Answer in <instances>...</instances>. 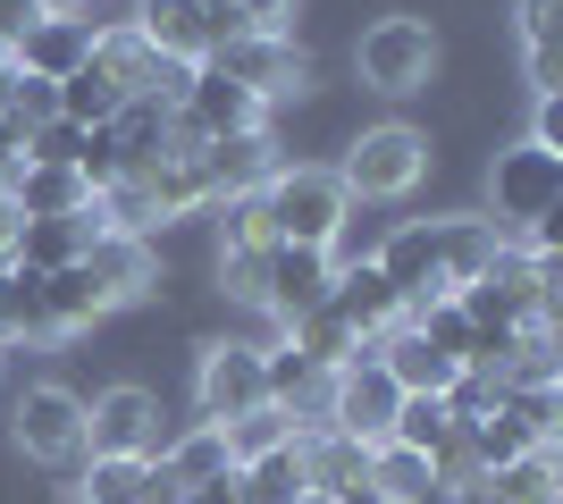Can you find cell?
<instances>
[{
	"instance_id": "obj_1",
	"label": "cell",
	"mask_w": 563,
	"mask_h": 504,
	"mask_svg": "<svg viewBox=\"0 0 563 504\" xmlns=\"http://www.w3.org/2000/svg\"><path fill=\"white\" fill-rule=\"evenodd\" d=\"M496 227L488 219H404L396 236L378 244V278H387V294H396L404 312L412 303H438V294H463L471 278H488L496 261Z\"/></svg>"
},
{
	"instance_id": "obj_39",
	"label": "cell",
	"mask_w": 563,
	"mask_h": 504,
	"mask_svg": "<svg viewBox=\"0 0 563 504\" xmlns=\"http://www.w3.org/2000/svg\"><path fill=\"white\" fill-rule=\"evenodd\" d=\"M412 504H454V496H446V488H429V496H412Z\"/></svg>"
},
{
	"instance_id": "obj_31",
	"label": "cell",
	"mask_w": 563,
	"mask_h": 504,
	"mask_svg": "<svg viewBox=\"0 0 563 504\" xmlns=\"http://www.w3.org/2000/svg\"><path fill=\"white\" fill-rule=\"evenodd\" d=\"M219 253H269L261 193H219Z\"/></svg>"
},
{
	"instance_id": "obj_5",
	"label": "cell",
	"mask_w": 563,
	"mask_h": 504,
	"mask_svg": "<svg viewBox=\"0 0 563 504\" xmlns=\"http://www.w3.org/2000/svg\"><path fill=\"white\" fill-rule=\"evenodd\" d=\"M202 68L235 76V85H244V93H253L261 110H269V101H286V93H303V85H311V59L295 51V34H219Z\"/></svg>"
},
{
	"instance_id": "obj_4",
	"label": "cell",
	"mask_w": 563,
	"mask_h": 504,
	"mask_svg": "<svg viewBox=\"0 0 563 504\" xmlns=\"http://www.w3.org/2000/svg\"><path fill=\"white\" fill-rule=\"evenodd\" d=\"M396 404H404V387L378 370V354H353L329 370V412H320V429L353 437V446H387L396 437Z\"/></svg>"
},
{
	"instance_id": "obj_25",
	"label": "cell",
	"mask_w": 563,
	"mask_h": 504,
	"mask_svg": "<svg viewBox=\"0 0 563 504\" xmlns=\"http://www.w3.org/2000/svg\"><path fill=\"white\" fill-rule=\"evenodd\" d=\"M295 496H311L303 446H278V455H261V462H235V504H295Z\"/></svg>"
},
{
	"instance_id": "obj_38",
	"label": "cell",
	"mask_w": 563,
	"mask_h": 504,
	"mask_svg": "<svg viewBox=\"0 0 563 504\" xmlns=\"http://www.w3.org/2000/svg\"><path fill=\"white\" fill-rule=\"evenodd\" d=\"M329 504H387V496H378V488H371V480H362V488H336V496H329Z\"/></svg>"
},
{
	"instance_id": "obj_32",
	"label": "cell",
	"mask_w": 563,
	"mask_h": 504,
	"mask_svg": "<svg viewBox=\"0 0 563 504\" xmlns=\"http://www.w3.org/2000/svg\"><path fill=\"white\" fill-rule=\"evenodd\" d=\"M9 119H18L25 135H34V126H51V119H59V85H43V76H18V85H9Z\"/></svg>"
},
{
	"instance_id": "obj_17",
	"label": "cell",
	"mask_w": 563,
	"mask_h": 504,
	"mask_svg": "<svg viewBox=\"0 0 563 504\" xmlns=\"http://www.w3.org/2000/svg\"><path fill=\"white\" fill-rule=\"evenodd\" d=\"M93 236H101V211H93V202H85L76 219H18V236H9V261L34 269V278H51V269H68Z\"/></svg>"
},
{
	"instance_id": "obj_26",
	"label": "cell",
	"mask_w": 563,
	"mask_h": 504,
	"mask_svg": "<svg viewBox=\"0 0 563 504\" xmlns=\"http://www.w3.org/2000/svg\"><path fill=\"white\" fill-rule=\"evenodd\" d=\"M118 110H126V93H118V76L101 68V59H85L76 76H59V119H68V126L93 135V126H110Z\"/></svg>"
},
{
	"instance_id": "obj_2",
	"label": "cell",
	"mask_w": 563,
	"mask_h": 504,
	"mask_svg": "<svg viewBox=\"0 0 563 504\" xmlns=\"http://www.w3.org/2000/svg\"><path fill=\"white\" fill-rule=\"evenodd\" d=\"M353 193L336 186V168H278L261 186V219H269V244H303V253H329L336 227H345Z\"/></svg>"
},
{
	"instance_id": "obj_34",
	"label": "cell",
	"mask_w": 563,
	"mask_h": 504,
	"mask_svg": "<svg viewBox=\"0 0 563 504\" xmlns=\"http://www.w3.org/2000/svg\"><path fill=\"white\" fill-rule=\"evenodd\" d=\"M219 278H228L235 303H261V278H269V253H219Z\"/></svg>"
},
{
	"instance_id": "obj_19",
	"label": "cell",
	"mask_w": 563,
	"mask_h": 504,
	"mask_svg": "<svg viewBox=\"0 0 563 504\" xmlns=\"http://www.w3.org/2000/svg\"><path fill=\"white\" fill-rule=\"evenodd\" d=\"M371 354H378V370H387V379H396L404 395H446V387H454V370H463V361L429 354V345H421V336H412V328H404V320H396V328H387V336H378Z\"/></svg>"
},
{
	"instance_id": "obj_11",
	"label": "cell",
	"mask_w": 563,
	"mask_h": 504,
	"mask_svg": "<svg viewBox=\"0 0 563 504\" xmlns=\"http://www.w3.org/2000/svg\"><path fill=\"white\" fill-rule=\"evenodd\" d=\"M194 395H202V421H211V429H228V421L261 412V404H269L261 345H211V354H202V379H194Z\"/></svg>"
},
{
	"instance_id": "obj_3",
	"label": "cell",
	"mask_w": 563,
	"mask_h": 504,
	"mask_svg": "<svg viewBox=\"0 0 563 504\" xmlns=\"http://www.w3.org/2000/svg\"><path fill=\"white\" fill-rule=\"evenodd\" d=\"M488 202H496V236H539L547 219L563 211V152H539V144H514L496 152L488 168Z\"/></svg>"
},
{
	"instance_id": "obj_41",
	"label": "cell",
	"mask_w": 563,
	"mask_h": 504,
	"mask_svg": "<svg viewBox=\"0 0 563 504\" xmlns=\"http://www.w3.org/2000/svg\"><path fill=\"white\" fill-rule=\"evenodd\" d=\"M463 504H479V496H463Z\"/></svg>"
},
{
	"instance_id": "obj_18",
	"label": "cell",
	"mask_w": 563,
	"mask_h": 504,
	"mask_svg": "<svg viewBox=\"0 0 563 504\" xmlns=\"http://www.w3.org/2000/svg\"><path fill=\"white\" fill-rule=\"evenodd\" d=\"M194 160H202V177H211V202H219V193H261V186L286 168L278 144H269V126H253V135H228V144H202Z\"/></svg>"
},
{
	"instance_id": "obj_33",
	"label": "cell",
	"mask_w": 563,
	"mask_h": 504,
	"mask_svg": "<svg viewBox=\"0 0 563 504\" xmlns=\"http://www.w3.org/2000/svg\"><path fill=\"white\" fill-rule=\"evenodd\" d=\"M295 25V0H235L228 34H286Z\"/></svg>"
},
{
	"instance_id": "obj_9",
	"label": "cell",
	"mask_w": 563,
	"mask_h": 504,
	"mask_svg": "<svg viewBox=\"0 0 563 504\" xmlns=\"http://www.w3.org/2000/svg\"><path fill=\"white\" fill-rule=\"evenodd\" d=\"M269 119L235 76H219V68H194L186 76V93H177V126H186L194 144H228V135H253V126Z\"/></svg>"
},
{
	"instance_id": "obj_20",
	"label": "cell",
	"mask_w": 563,
	"mask_h": 504,
	"mask_svg": "<svg viewBox=\"0 0 563 504\" xmlns=\"http://www.w3.org/2000/svg\"><path fill=\"white\" fill-rule=\"evenodd\" d=\"M9 202H18V219H76L85 202H93V186H85L76 168H43V160H25L18 177H9Z\"/></svg>"
},
{
	"instance_id": "obj_13",
	"label": "cell",
	"mask_w": 563,
	"mask_h": 504,
	"mask_svg": "<svg viewBox=\"0 0 563 504\" xmlns=\"http://www.w3.org/2000/svg\"><path fill=\"white\" fill-rule=\"evenodd\" d=\"M336 287L329 253H303V244H269V278H261V312H278L286 328H303Z\"/></svg>"
},
{
	"instance_id": "obj_14",
	"label": "cell",
	"mask_w": 563,
	"mask_h": 504,
	"mask_svg": "<svg viewBox=\"0 0 563 504\" xmlns=\"http://www.w3.org/2000/svg\"><path fill=\"white\" fill-rule=\"evenodd\" d=\"M261 379H269V404L295 421V437L320 429V412H329V361H311L295 336L286 345H261Z\"/></svg>"
},
{
	"instance_id": "obj_8",
	"label": "cell",
	"mask_w": 563,
	"mask_h": 504,
	"mask_svg": "<svg viewBox=\"0 0 563 504\" xmlns=\"http://www.w3.org/2000/svg\"><path fill=\"white\" fill-rule=\"evenodd\" d=\"M9 429H18V455L51 462V471L85 462V404H76L68 387H25L18 412H9Z\"/></svg>"
},
{
	"instance_id": "obj_29",
	"label": "cell",
	"mask_w": 563,
	"mask_h": 504,
	"mask_svg": "<svg viewBox=\"0 0 563 504\" xmlns=\"http://www.w3.org/2000/svg\"><path fill=\"white\" fill-rule=\"evenodd\" d=\"M85 504H152V462L93 455V471H85Z\"/></svg>"
},
{
	"instance_id": "obj_27",
	"label": "cell",
	"mask_w": 563,
	"mask_h": 504,
	"mask_svg": "<svg viewBox=\"0 0 563 504\" xmlns=\"http://www.w3.org/2000/svg\"><path fill=\"white\" fill-rule=\"evenodd\" d=\"M362 480H371L387 504H412V496H429V488H438V471H429V455H412V446H396V437H387V446H371V471H362Z\"/></svg>"
},
{
	"instance_id": "obj_7",
	"label": "cell",
	"mask_w": 563,
	"mask_h": 504,
	"mask_svg": "<svg viewBox=\"0 0 563 504\" xmlns=\"http://www.w3.org/2000/svg\"><path fill=\"white\" fill-rule=\"evenodd\" d=\"M421 168H429V135H412V126H371V135L345 152L336 186L362 193V202H396V193L421 186Z\"/></svg>"
},
{
	"instance_id": "obj_23",
	"label": "cell",
	"mask_w": 563,
	"mask_h": 504,
	"mask_svg": "<svg viewBox=\"0 0 563 504\" xmlns=\"http://www.w3.org/2000/svg\"><path fill=\"white\" fill-rule=\"evenodd\" d=\"M295 446H303V480H311V496L362 488V471H371V446H353V437H336V429H303Z\"/></svg>"
},
{
	"instance_id": "obj_6",
	"label": "cell",
	"mask_w": 563,
	"mask_h": 504,
	"mask_svg": "<svg viewBox=\"0 0 563 504\" xmlns=\"http://www.w3.org/2000/svg\"><path fill=\"white\" fill-rule=\"evenodd\" d=\"M353 68L371 93H421L438 76V34H429V18H378L353 51Z\"/></svg>"
},
{
	"instance_id": "obj_15",
	"label": "cell",
	"mask_w": 563,
	"mask_h": 504,
	"mask_svg": "<svg viewBox=\"0 0 563 504\" xmlns=\"http://www.w3.org/2000/svg\"><path fill=\"white\" fill-rule=\"evenodd\" d=\"M85 59H93V18H34L18 34V51H9V68H18V76H43V85L76 76Z\"/></svg>"
},
{
	"instance_id": "obj_24",
	"label": "cell",
	"mask_w": 563,
	"mask_h": 504,
	"mask_svg": "<svg viewBox=\"0 0 563 504\" xmlns=\"http://www.w3.org/2000/svg\"><path fill=\"white\" fill-rule=\"evenodd\" d=\"M471 496H479V504H539V496H555V446H530V455L479 471Z\"/></svg>"
},
{
	"instance_id": "obj_35",
	"label": "cell",
	"mask_w": 563,
	"mask_h": 504,
	"mask_svg": "<svg viewBox=\"0 0 563 504\" xmlns=\"http://www.w3.org/2000/svg\"><path fill=\"white\" fill-rule=\"evenodd\" d=\"M521 68H530V93H563V51L555 43H530V51H521Z\"/></svg>"
},
{
	"instance_id": "obj_37",
	"label": "cell",
	"mask_w": 563,
	"mask_h": 504,
	"mask_svg": "<svg viewBox=\"0 0 563 504\" xmlns=\"http://www.w3.org/2000/svg\"><path fill=\"white\" fill-rule=\"evenodd\" d=\"M530 144H539V152H563V93H547V101H539V119H530Z\"/></svg>"
},
{
	"instance_id": "obj_40",
	"label": "cell",
	"mask_w": 563,
	"mask_h": 504,
	"mask_svg": "<svg viewBox=\"0 0 563 504\" xmlns=\"http://www.w3.org/2000/svg\"><path fill=\"white\" fill-rule=\"evenodd\" d=\"M539 504H555V496H539Z\"/></svg>"
},
{
	"instance_id": "obj_36",
	"label": "cell",
	"mask_w": 563,
	"mask_h": 504,
	"mask_svg": "<svg viewBox=\"0 0 563 504\" xmlns=\"http://www.w3.org/2000/svg\"><path fill=\"white\" fill-rule=\"evenodd\" d=\"M514 18H521V51H530V43H555V25H563V0H521Z\"/></svg>"
},
{
	"instance_id": "obj_30",
	"label": "cell",
	"mask_w": 563,
	"mask_h": 504,
	"mask_svg": "<svg viewBox=\"0 0 563 504\" xmlns=\"http://www.w3.org/2000/svg\"><path fill=\"white\" fill-rule=\"evenodd\" d=\"M228 455L235 462H261V455H278V446H295V421H286L278 404H261V412H244V421H228Z\"/></svg>"
},
{
	"instance_id": "obj_28",
	"label": "cell",
	"mask_w": 563,
	"mask_h": 504,
	"mask_svg": "<svg viewBox=\"0 0 563 504\" xmlns=\"http://www.w3.org/2000/svg\"><path fill=\"white\" fill-rule=\"evenodd\" d=\"M454 437H463V429H454L446 395H404V404H396V446H412V455H429V462H438V455L454 446Z\"/></svg>"
},
{
	"instance_id": "obj_22",
	"label": "cell",
	"mask_w": 563,
	"mask_h": 504,
	"mask_svg": "<svg viewBox=\"0 0 563 504\" xmlns=\"http://www.w3.org/2000/svg\"><path fill=\"white\" fill-rule=\"evenodd\" d=\"M85 269L101 278V294H110V303L152 294V244H143V236H93V244H85Z\"/></svg>"
},
{
	"instance_id": "obj_21",
	"label": "cell",
	"mask_w": 563,
	"mask_h": 504,
	"mask_svg": "<svg viewBox=\"0 0 563 504\" xmlns=\"http://www.w3.org/2000/svg\"><path fill=\"white\" fill-rule=\"evenodd\" d=\"M51 303H43V278L18 261H0V345H51Z\"/></svg>"
},
{
	"instance_id": "obj_16",
	"label": "cell",
	"mask_w": 563,
	"mask_h": 504,
	"mask_svg": "<svg viewBox=\"0 0 563 504\" xmlns=\"http://www.w3.org/2000/svg\"><path fill=\"white\" fill-rule=\"evenodd\" d=\"M135 34L143 51H161V59H177V68H202L219 43V25L194 9V0H135Z\"/></svg>"
},
{
	"instance_id": "obj_10",
	"label": "cell",
	"mask_w": 563,
	"mask_h": 504,
	"mask_svg": "<svg viewBox=\"0 0 563 504\" xmlns=\"http://www.w3.org/2000/svg\"><path fill=\"white\" fill-rule=\"evenodd\" d=\"M320 320H329V328L345 336L353 354H371L378 336H387V328L404 320V303L387 294V278H378V269L362 261V269H336V287H329V303H320Z\"/></svg>"
},
{
	"instance_id": "obj_12",
	"label": "cell",
	"mask_w": 563,
	"mask_h": 504,
	"mask_svg": "<svg viewBox=\"0 0 563 504\" xmlns=\"http://www.w3.org/2000/svg\"><path fill=\"white\" fill-rule=\"evenodd\" d=\"M85 455H161V404L143 387H110L101 404H85Z\"/></svg>"
}]
</instances>
